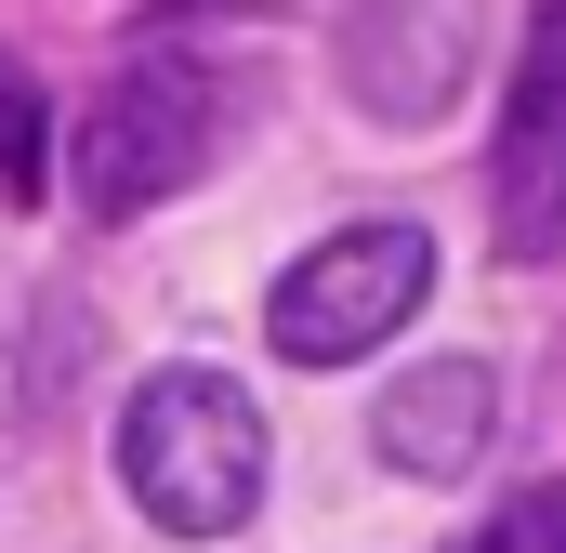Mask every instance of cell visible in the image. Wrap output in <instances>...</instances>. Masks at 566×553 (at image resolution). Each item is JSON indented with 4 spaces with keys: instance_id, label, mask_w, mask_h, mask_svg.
I'll return each mask as SVG.
<instances>
[{
    "instance_id": "1",
    "label": "cell",
    "mask_w": 566,
    "mask_h": 553,
    "mask_svg": "<svg viewBox=\"0 0 566 553\" xmlns=\"http://www.w3.org/2000/svg\"><path fill=\"white\" fill-rule=\"evenodd\" d=\"M119 474L171 541H238L264 501V409L224 369H145L119 409Z\"/></svg>"
},
{
    "instance_id": "2",
    "label": "cell",
    "mask_w": 566,
    "mask_h": 553,
    "mask_svg": "<svg viewBox=\"0 0 566 553\" xmlns=\"http://www.w3.org/2000/svg\"><path fill=\"white\" fill-rule=\"evenodd\" d=\"M211 145H224V80L158 40L133 66H106V93L80 119V211L93 225H145L158 198H185L211 171Z\"/></svg>"
},
{
    "instance_id": "3",
    "label": "cell",
    "mask_w": 566,
    "mask_h": 553,
    "mask_svg": "<svg viewBox=\"0 0 566 553\" xmlns=\"http://www.w3.org/2000/svg\"><path fill=\"white\" fill-rule=\"evenodd\" d=\"M422 290H434V238L422 225H343V238H316L277 276L264 343H277L290 369H356V356H382L422 316Z\"/></svg>"
},
{
    "instance_id": "4",
    "label": "cell",
    "mask_w": 566,
    "mask_h": 553,
    "mask_svg": "<svg viewBox=\"0 0 566 553\" xmlns=\"http://www.w3.org/2000/svg\"><path fill=\"white\" fill-rule=\"evenodd\" d=\"M474 53H488V13H474V0H356V13H343V93H356L382 133L448 119L461 80H474Z\"/></svg>"
},
{
    "instance_id": "5",
    "label": "cell",
    "mask_w": 566,
    "mask_h": 553,
    "mask_svg": "<svg viewBox=\"0 0 566 553\" xmlns=\"http://www.w3.org/2000/svg\"><path fill=\"white\" fill-rule=\"evenodd\" d=\"M488 198H501V211H488V225H501V264H554V251H566V0L527 13Z\"/></svg>"
},
{
    "instance_id": "6",
    "label": "cell",
    "mask_w": 566,
    "mask_h": 553,
    "mask_svg": "<svg viewBox=\"0 0 566 553\" xmlns=\"http://www.w3.org/2000/svg\"><path fill=\"white\" fill-rule=\"evenodd\" d=\"M488 421H501V383H488L474 356H434V369H409V383H382L369 435H382V461H396V474L448 488V474H474V461H488Z\"/></svg>"
},
{
    "instance_id": "7",
    "label": "cell",
    "mask_w": 566,
    "mask_h": 553,
    "mask_svg": "<svg viewBox=\"0 0 566 553\" xmlns=\"http://www.w3.org/2000/svg\"><path fill=\"white\" fill-rule=\"evenodd\" d=\"M40 185V80L0 53V198H27Z\"/></svg>"
},
{
    "instance_id": "8",
    "label": "cell",
    "mask_w": 566,
    "mask_h": 553,
    "mask_svg": "<svg viewBox=\"0 0 566 553\" xmlns=\"http://www.w3.org/2000/svg\"><path fill=\"white\" fill-rule=\"evenodd\" d=\"M474 553H566V474L527 488V501H501V528H488Z\"/></svg>"
}]
</instances>
